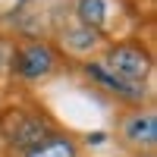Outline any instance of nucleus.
Listing matches in <instances>:
<instances>
[{"label":"nucleus","instance_id":"f257e3e1","mask_svg":"<svg viewBox=\"0 0 157 157\" xmlns=\"http://www.w3.org/2000/svg\"><path fill=\"white\" fill-rule=\"evenodd\" d=\"M104 66H107L113 75L126 78V82H145L151 75V50L138 41H120L107 47V54H104Z\"/></svg>","mask_w":157,"mask_h":157},{"label":"nucleus","instance_id":"f03ea898","mask_svg":"<svg viewBox=\"0 0 157 157\" xmlns=\"http://www.w3.org/2000/svg\"><path fill=\"white\" fill-rule=\"evenodd\" d=\"M57 69V50L47 41H25L13 54V72L22 82H41Z\"/></svg>","mask_w":157,"mask_h":157},{"label":"nucleus","instance_id":"7ed1b4c3","mask_svg":"<svg viewBox=\"0 0 157 157\" xmlns=\"http://www.w3.org/2000/svg\"><path fill=\"white\" fill-rule=\"evenodd\" d=\"M82 69H85V75H88L94 85H101L107 94L120 98L123 104H129V107H141V104L148 101V88H145V82H126V78L113 75V72L104 66V63H98V60H88Z\"/></svg>","mask_w":157,"mask_h":157},{"label":"nucleus","instance_id":"20e7f679","mask_svg":"<svg viewBox=\"0 0 157 157\" xmlns=\"http://www.w3.org/2000/svg\"><path fill=\"white\" fill-rule=\"evenodd\" d=\"M123 138L129 141L132 148L151 154L154 145H157V120L151 110H141V107H132L123 120Z\"/></svg>","mask_w":157,"mask_h":157},{"label":"nucleus","instance_id":"39448f33","mask_svg":"<svg viewBox=\"0 0 157 157\" xmlns=\"http://www.w3.org/2000/svg\"><path fill=\"white\" fill-rule=\"evenodd\" d=\"M3 132H6V145L13 151H29L32 145H38L41 138L50 135V126L38 113H16L13 129H3Z\"/></svg>","mask_w":157,"mask_h":157},{"label":"nucleus","instance_id":"423d86ee","mask_svg":"<svg viewBox=\"0 0 157 157\" xmlns=\"http://www.w3.org/2000/svg\"><path fill=\"white\" fill-rule=\"evenodd\" d=\"M22 157H78V145H75L72 135L50 132L47 138H41L29 151H22Z\"/></svg>","mask_w":157,"mask_h":157},{"label":"nucleus","instance_id":"0eeeda50","mask_svg":"<svg viewBox=\"0 0 157 157\" xmlns=\"http://www.w3.org/2000/svg\"><path fill=\"white\" fill-rule=\"evenodd\" d=\"M98 44H101V32H94V29H85V25H78V29L63 32V47H66L69 54H75V57L91 54Z\"/></svg>","mask_w":157,"mask_h":157},{"label":"nucleus","instance_id":"6e6552de","mask_svg":"<svg viewBox=\"0 0 157 157\" xmlns=\"http://www.w3.org/2000/svg\"><path fill=\"white\" fill-rule=\"evenodd\" d=\"M75 16H78V25L85 29H101L107 22V0H78L75 3Z\"/></svg>","mask_w":157,"mask_h":157},{"label":"nucleus","instance_id":"1a4fd4ad","mask_svg":"<svg viewBox=\"0 0 157 157\" xmlns=\"http://www.w3.org/2000/svg\"><path fill=\"white\" fill-rule=\"evenodd\" d=\"M138 157H154V154H138Z\"/></svg>","mask_w":157,"mask_h":157}]
</instances>
